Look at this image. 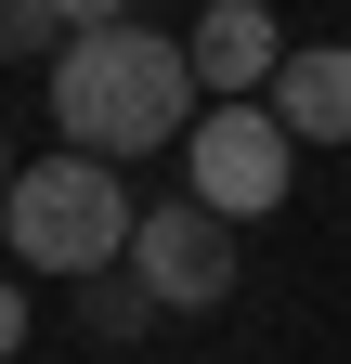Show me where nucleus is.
<instances>
[{"label": "nucleus", "instance_id": "nucleus-10", "mask_svg": "<svg viewBox=\"0 0 351 364\" xmlns=\"http://www.w3.org/2000/svg\"><path fill=\"white\" fill-rule=\"evenodd\" d=\"M0 196H14V144H0Z\"/></svg>", "mask_w": 351, "mask_h": 364}, {"label": "nucleus", "instance_id": "nucleus-8", "mask_svg": "<svg viewBox=\"0 0 351 364\" xmlns=\"http://www.w3.org/2000/svg\"><path fill=\"white\" fill-rule=\"evenodd\" d=\"M65 39H78V0H0V65L65 53Z\"/></svg>", "mask_w": 351, "mask_h": 364}, {"label": "nucleus", "instance_id": "nucleus-9", "mask_svg": "<svg viewBox=\"0 0 351 364\" xmlns=\"http://www.w3.org/2000/svg\"><path fill=\"white\" fill-rule=\"evenodd\" d=\"M26 351V299H14V273H0V364Z\"/></svg>", "mask_w": 351, "mask_h": 364}, {"label": "nucleus", "instance_id": "nucleus-7", "mask_svg": "<svg viewBox=\"0 0 351 364\" xmlns=\"http://www.w3.org/2000/svg\"><path fill=\"white\" fill-rule=\"evenodd\" d=\"M78 326H92V338L117 351V338H144V326H169V312L144 299V273H130V260H117V273H92V287H78Z\"/></svg>", "mask_w": 351, "mask_h": 364}, {"label": "nucleus", "instance_id": "nucleus-2", "mask_svg": "<svg viewBox=\"0 0 351 364\" xmlns=\"http://www.w3.org/2000/svg\"><path fill=\"white\" fill-rule=\"evenodd\" d=\"M130 221H144V208H130L117 169H92V156H39V169H14V196H0L14 260L26 273H65V287H92V273L130 260Z\"/></svg>", "mask_w": 351, "mask_h": 364}, {"label": "nucleus", "instance_id": "nucleus-6", "mask_svg": "<svg viewBox=\"0 0 351 364\" xmlns=\"http://www.w3.org/2000/svg\"><path fill=\"white\" fill-rule=\"evenodd\" d=\"M260 105H274L286 144H351V53H286Z\"/></svg>", "mask_w": 351, "mask_h": 364}, {"label": "nucleus", "instance_id": "nucleus-3", "mask_svg": "<svg viewBox=\"0 0 351 364\" xmlns=\"http://www.w3.org/2000/svg\"><path fill=\"white\" fill-rule=\"evenodd\" d=\"M286 130H274V105H208L195 130H183V169H195V208L222 221H260V208H286Z\"/></svg>", "mask_w": 351, "mask_h": 364}, {"label": "nucleus", "instance_id": "nucleus-5", "mask_svg": "<svg viewBox=\"0 0 351 364\" xmlns=\"http://www.w3.org/2000/svg\"><path fill=\"white\" fill-rule=\"evenodd\" d=\"M183 65H195V91H222V105H260L274 65H286V26L260 14V0H208L195 39H183Z\"/></svg>", "mask_w": 351, "mask_h": 364}, {"label": "nucleus", "instance_id": "nucleus-1", "mask_svg": "<svg viewBox=\"0 0 351 364\" xmlns=\"http://www.w3.org/2000/svg\"><path fill=\"white\" fill-rule=\"evenodd\" d=\"M53 117H65V156H92V169L156 156L195 130V65L156 26H78L53 53Z\"/></svg>", "mask_w": 351, "mask_h": 364}, {"label": "nucleus", "instance_id": "nucleus-4", "mask_svg": "<svg viewBox=\"0 0 351 364\" xmlns=\"http://www.w3.org/2000/svg\"><path fill=\"white\" fill-rule=\"evenodd\" d=\"M130 273H144L156 312H222V299H234V235H222L195 196H183V208H144V221H130Z\"/></svg>", "mask_w": 351, "mask_h": 364}]
</instances>
